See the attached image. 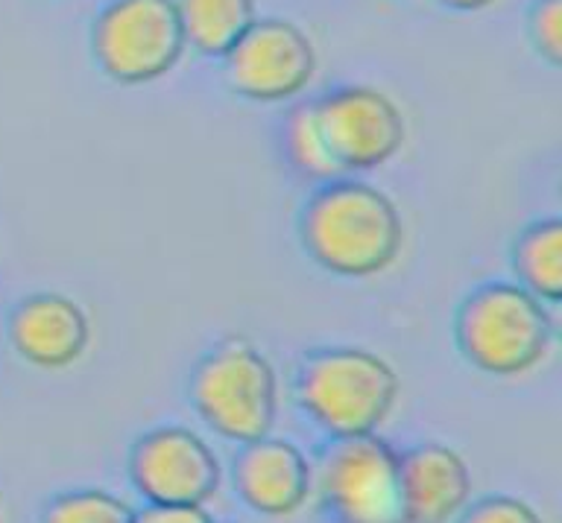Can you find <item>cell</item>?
<instances>
[{
    "instance_id": "cell-1",
    "label": "cell",
    "mask_w": 562,
    "mask_h": 523,
    "mask_svg": "<svg viewBox=\"0 0 562 523\" xmlns=\"http://www.w3.org/2000/svg\"><path fill=\"white\" fill-rule=\"evenodd\" d=\"M299 235L307 258L340 278H375L398 261L404 223L384 191L331 179L305 202Z\"/></svg>"
},
{
    "instance_id": "cell-2",
    "label": "cell",
    "mask_w": 562,
    "mask_h": 523,
    "mask_svg": "<svg viewBox=\"0 0 562 523\" xmlns=\"http://www.w3.org/2000/svg\"><path fill=\"white\" fill-rule=\"evenodd\" d=\"M454 340L465 363L492 377L533 372L553 345V319L544 302L513 281L481 284L463 298Z\"/></svg>"
},
{
    "instance_id": "cell-3",
    "label": "cell",
    "mask_w": 562,
    "mask_h": 523,
    "mask_svg": "<svg viewBox=\"0 0 562 523\" xmlns=\"http://www.w3.org/2000/svg\"><path fill=\"white\" fill-rule=\"evenodd\" d=\"M296 395L316 428L334 439L369 436L398 401V375L367 349H316L299 366Z\"/></svg>"
},
{
    "instance_id": "cell-4",
    "label": "cell",
    "mask_w": 562,
    "mask_h": 523,
    "mask_svg": "<svg viewBox=\"0 0 562 523\" xmlns=\"http://www.w3.org/2000/svg\"><path fill=\"white\" fill-rule=\"evenodd\" d=\"M191 401L223 439L246 445L270 436L279 410L276 368L252 342H220L193 368Z\"/></svg>"
},
{
    "instance_id": "cell-5",
    "label": "cell",
    "mask_w": 562,
    "mask_h": 523,
    "mask_svg": "<svg viewBox=\"0 0 562 523\" xmlns=\"http://www.w3.org/2000/svg\"><path fill=\"white\" fill-rule=\"evenodd\" d=\"M182 21L176 0H112L91 26L97 68L117 86H149L182 61Z\"/></svg>"
},
{
    "instance_id": "cell-6",
    "label": "cell",
    "mask_w": 562,
    "mask_h": 523,
    "mask_svg": "<svg viewBox=\"0 0 562 523\" xmlns=\"http://www.w3.org/2000/svg\"><path fill=\"white\" fill-rule=\"evenodd\" d=\"M319 491L340 523H407L398 451L375 433L337 439L323 459Z\"/></svg>"
},
{
    "instance_id": "cell-7",
    "label": "cell",
    "mask_w": 562,
    "mask_h": 523,
    "mask_svg": "<svg viewBox=\"0 0 562 523\" xmlns=\"http://www.w3.org/2000/svg\"><path fill=\"white\" fill-rule=\"evenodd\" d=\"M334 164L346 173L378 170L398 156L407 138V121L390 94L372 86H342L314 100Z\"/></svg>"
},
{
    "instance_id": "cell-8",
    "label": "cell",
    "mask_w": 562,
    "mask_h": 523,
    "mask_svg": "<svg viewBox=\"0 0 562 523\" xmlns=\"http://www.w3.org/2000/svg\"><path fill=\"white\" fill-rule=\"evenodd\" d=\"M223 59L232 91L252 103L293 100L316 73L314 42L284 18H255Z\"/></svg>"
},
{
    "instance_id": "cell-9",
    "label": "cell",
    "mask_w": 562,
    "mask_h": 523,
    "mask_svg": "<svg viewBox=\"0 0 562 523\" xmlns=\"http://www.w3.org/2000/svg\"><path fill=\"white\" fill-rule=\"evenodd\" d=\"M130 477L149 503L205 507L220 489V463L191 430L158 428L132 447Z\"/></svg>"
},
{
    "instance_id": "cell-10",
    "label": "cell",
    "mask_w": 562,
    "mask_h": 523,
    "mask_svg": "<svg viewBox=\"0 0 562 523\" xmlns=\"http://www.w3.org/2000/svg\"><path fill=\"white\" fill-rule=\"evenodd\" d=\"M12 349L35 368L74 366L91 342V322L74 298L61 293L26 296L9 316Z\"/></svg>"
},
{
    "instance_id": "cell-11",
    "label": "cell",
    "mask_w": 562,
    "mask_h": 523,
    "mask_svg": "<svg viewBox=\"0 0 562 523\" xmlns=\"http://www.w3.org/2000/svg\"><path fill=\"white\" fill-rule=\"evenodd\" d=\"M314 474L305 454L284 439H255L235 456V489L249 509L288 518L305 507Z\"/></svg>"
},
{
    "instance_id": "cell-12",
    "label": "cell",
    "mask_w": 562,
    "mask_h": 523,
    "mask_svg": "<svg viewBox=\"0 0 562 523\" xmlns=\"http://www.w3.org/2000/svg\"><path fill=\"white\" fill-rule=\"evenodd\" d=\"M398 474L407 523H448L472 498L469 465L439 442H425L398 454Z\"/></svg>"
},
{
    "instance_id": "cell-13",
    "label": "cell",
    "mask_w": 562,
    "mask_h": 523,
    "mask_svg": "<svg viewBox=\"0 0 562 523\" xmlns=\"http://www.w3.org/2000/svg\"><path fill=\"white\" fill-rule=\"evenodd\" d=\"M184 42L191 50L223 59L255 24V0H176Z\"/></svg>"
},
{
    "instance_id": "cell-14",
    "label": "cell",
    "mask_w": 562,
    "mask_h": 523,
    "mask_svg": "<svg viewBox=\"0 0 562 523\" xmlns=\"http://www.w3.org/2000/svg\"><path fill=\"white\" fill-rule=\"evenodd\" d=\"M513 272L518 284L544 305L562 302V223L536 219L513 243Z\"/></svg>"
},
{
    "instance_id": "cell-15",
    "label": "cell",
    "mask_w": 562,
    "mask_h": 523,
    "mask_svg": "<svg viewBox=\"0 0 562 523\" xmlns=\"http://www.w3.org/2000/svg\"><path fill=\"white\" fill-rule=\"evenodd\" d=\"M284 149H288L290 164L296 167L302 175H307V179L331 182V179H340L342 175L337 170V164H334L331 152H328V144H325L319 121H316L314 103L296 105L288 114V123H284Z\"/></svg>"
},
{
    "instance_id": "cell-16",
    "label": "cell",
    "mask_w": 562,
    "mask_h": 523,
    "mask_svg": "<svg viewBox=\"0 0 562 523\" xmlns=\"http://www.w3.org/2000/svg\"><path fill=\"white\" fill-rule=\"evenodd\" d=\"M132 512L121 498L103 489L61 491L47 503L42 523H132Z\"/></svg>"
},
{
    "instance_id": "cell-17",
    "label": "cell",
    "mask_w": 562,
    "mask_h": 523,
    "mask_svg": "<svg viewBox=\"0 0 562 523\" xmlns=\"http://www.w3.org/2000/svg\"><path fill=\"white\" fill-rule=\"evenodd\" d=\"M527 33L536 53L553 68L562 65V0H536L527 18Z\"/></svg>"
},
{
    "instance_id": "cell-18",
    "label": "cell",
    "mask_w": 562,
    "mask_h": 523,
    "mask_svg": "<svg viewBox=\"0 0 562 523\" xmlns=\"http://www.w3.org/2000/svg\"><path fill=\"white\" fill-rule=\"evenodd\" d=\"M457 523H542L525 500L507 498V494H492L465 509Z\"/></svg>"
},
{
    "instance_id": "cell-19",
    "label": "cell",
    "mask_w": 562,
    "mask_h": 523,
    "mask_svg": "<svg viewBox=\"0 0 562 523\" xmlns=\"http://www.w3.org/2000/svg\"><path fill=\"white\" fill-rule=\"evenodd\" d=\"M132 523H214L202 507H170V503H149L135 512Z\"/></svg>"
},
{
    "instance_id": "cell-20",
    "label": "cell",
    "mask_w": 562,
    "mask_h": 523,
    "mask_svg": "<svg viewBox=\"0 0 562 523\" xmlns=\"http://www.w3.org/2000/svg\"><path fill=\"white\" fill-rule=\"evenodd\" d=\"M439 3L454 12H483V9L495 7L498 0H439Z\"/></svg>"
}]
</instances>
